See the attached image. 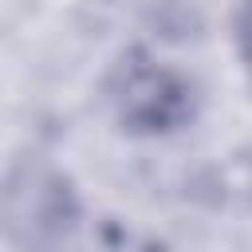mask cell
Returning <instances> with one entry per match:
<instances>
[{"mask_svg": "<svg viewBox=\"0 0 252 252\" xmlns=\"http://www.w3.org/2000/svg\"><path fill=\"white\" fill-rule=\"evenodd\" d=\"M236 39H240V55L252 71V0L240 8V20H236Z\"/></svg>", "mask_w": 252, "mask_h": 252, "instance_id": "6da1fadb", "label": "cell"}]
</instances>
